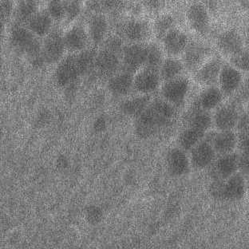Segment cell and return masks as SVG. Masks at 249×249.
Listing matches in <instances>:
<instances>
[{
    "label": "cell",
    "instance_id": "38",
    "mask_svg": "<svg viewBox=\"0 0 249 249\" xmlns=\"http://www.w3.org/2000/svg\"><path fill=\"white\" fill-rule=\"evenodd\" d=\"M12 2L11 1H2L1 2V16L3 20H6L12 11Z\"/></svg>",
    "mask_w": 249,
    "mask_h": 249
},
{
    "label": "cell",
    "instance_id": "39",
    "mask_svg": "<svg viewBox=\"0 0 249 249\" xmlns=\"http://www.w3.org/2000/svg\"><path fill=\"white\" fill-rule=\"evenodd\" d=\"M145 4L149 9L158 10L164 5V2H160V1H146Z\"/></svg>",
    "mask_w": 249,
    "mask_h": 249
},
{
    "label": "cell",
    "instance_id": "30",
    "mask_svg": "<svg viewBox=\"0 0 249 249\" xmlns=\"http://www.w3.org/2000/svg\"><path fill=\"white\" fill-rule=\"evenodd\" d=\"M205 132L195 129L193 127H187L186 129L182 131L179 136L178 142L180 145V149L183 150H191L195 145L205 138Z\"/></svg>",
    "mask_w": 249,
    "mask_h": 249
},
{
    "label": "cell",
    "instance_id": "22",
    "mask_svg": "<svg viewBox=\"0 0 249 249\" xmlns=\"http://www.w3.org/2000/svg\"><path fill=\"white\" fill-rule=\"evenodd\" d=\"M124 37L132 43H138L146 40L150 36V28L148 22L138 19L129 20L123 27Z\"/></svg>",
    "mask_w": 249,
    "mask_h": 249
},
{
    "label": "cell",
    "instance_id": "20",
    "mask_svg": "<svg viewBox=\"0 0 249 249\" xmlns=\"http://www.w3.org/2000/svg\"><path fill=\"white\" fill-rule=\"evenodd\" d=\"M222 66L221 59L217 57L207 61L196 71V80L200 84L214 87V85H216L219 80Z\"/></svg>",
    "mask_w": 249,
    "mask_h": 249
},
{
    "label": "cell",
    "instance_id": "7",
    "mask_svg": "<svg viewBox=\"0 0 249 249\" xmlns=\"http://www.w3.org/2000/svg\"><path fill=\"white\" fill-rule=\"evenodd\" d=\"M42 49L45 63L53 64L60 62L66 51L63 36L58 31H52L43 39Z\"/></svg>",
    "mask_w": 249,
    "mask_h": 249
},
{
    "label": "cell",
    "instance_id": "37",
    "mask_svg": "<svg viewBox=\"0 0 249 249\" xmlns=\"http://www.w3.org/2000/svg\"><path fill=\"white\" fill-rule=\"evenodd\" d=\"M231 62L232 63V67L239 71H249V51L245 50L242 53L231 57Z\"/></svg>",
    "mask_w": 249,
    "mask_h": 249
},
{
    "label": "cell",
    "instance_id": "28",
    "mask_svg": "<svg viewBox=\"0 0 249 249\" xmlns=\"http://www.w3.org/2000/svg\"><path fill=\"white\" fill-rule=\"evenodd\" d=\"M187 127H193L202 131H207L213 124V118L209 112L193 108L186 117Z\"/></svg>",
    "mask_w": 249,
    "mask_h": 249
},
{
    "label": "cell",
    "instance_id": "13",
    "mask_svg": "<svg viewBox=\"0 0 249 249\" xmlns=\"http://www.w3.org/2000/svg\"><path fill=\"white\" fill-rule=\"evenodd\" d=\"M238 110L233 105H224L218 108L213 118L216 129L220 131L232 130L238 123Z\"/></svg>",
    "mask_w": 249,
    "mask_h": 249
},
{
    "label": "cell",
    "instance_id": "33",
    "mask_svg": "<svg viewBox=\"0 0 249 249\" xmlns=\"http://www.w3.org/2000/svg\"><path fill=\"white\" fill-rule=\"evenodd\" d=\"M38 12V3L36 1H21L16 9V18L19 23L28 21Z\"/></svg>",
    "mask_w": 249,
    "mask_h": 249
},
{
    "label": "cell",
    "instance_id": "26",
    "mask_svg": "<svg viewBox=\"0 0 249 249\" xmlns=\"http://www.w3.org/2000/svg\"><path fill=\"white\" fill-rule=\"evenodd\" d=\"M108 31V22L105 16L97 15L90 18L88 25V36L89 40L94 44L104 42Z\"/></svg>",
    "mask_w": 249,
    "mask_h": 249
},
{
    "label": "cell",
    "instance_id": "23",
    "mask_svg": "<svg viewBox=\"0 0 249 249\" xmlns=\"http://www.w3.org/2000/svg\"><path fill=\"white\" fill-rule=\"evenodd\" d=\"M109 92L116 97H124L134 88V74L123 72L112 76L108 82Z\"/></svg>",
    "mask_w": 249,
    "mask_h": 249
},
{
    "label": "cell",
    "instance_id": "27",
    "mask_svg": "<svg viewBox=\"0 0 249 249\" xmlns=\"http://www.w3.org/2000/svg\"><path fill=\"white\" fill-rule=\"evenodd\" d=\"M150 103L149 95L142 94L124 101L121 105V109L125 115L137 118L146 109Z\"/></svg>",
    "mask_w": 249,
    "mask_h": 249
},
{
    "label": "cell",
    "instance_id": "15",
    "mask_svg": "<svg viewBox=\"0 0 249 249\" xmlns=\"http://www.w3.org/2000/svg\"><path fill=\"white\" fill-rule=\"evenodd\" d=\"M216 155L211 143L208 140H202L191 149V164L197 169H206L211 166Z\"/></svg>",
    "mask_w": 249,
    "mask_h": 249
},
{
    "label": "cell",
    "instance_id": "35",
    "mask_svg": "<svg viewBox=\"0 0 249 249\" xmlns=\"http://www.w3.org/2000/svg\"><path fill=\"white\" fill-rule=\"evenodd\" d=\"M47 12L53 21H62L66 18L64 2L58 0L51 1L47 5Z\"/></svg>",
    "mask_w": 249,
    "mask_h": 249
},
{
    "label": "cell",
    "instance_id": "9",
    "mask_svg": "<svg viewBox=\"0 0 249 249\" xmlns=\"http://www.w3.org/2000/svg\"><path fill=\"white\" fill-rule=\"evenodd\" d=\"M159 71L143 67L134 75V88L141 94L154 93L160 86Z\"/></svg>",
    "mask_w": 249,
    "mask_h": 249
},
{
    "label": "cell",
    "instance_id": "25",
    "mask_svg": "<svg viewBox=\"0 0 249 249\" xmlns=\"http://www.w3.org/2000/svg\"><path fill=\"white\" fill-rule=\"evenodd\" d=\"M53 21L47 11H38L27 22V28L38 37H46L52 32Z\"/></svg>",
    "mask_w": 249,
    "mask_h": 249
},
{
    "label": "cell",
    "instance_id": "36",
    "mask_svg": "<svg viewBox=\"0 0 249 249\" xmlns=\"http://www.w3.org/2000/svg\"><path fill=\"white\" fill-rule=\"evenodd\" d=\"M65 11H66V20L72 22L80 14L81 4L78 1H64Z\"/></svg>",
    "mask_w": 249,
    "mask_h": 249
},
{
    "label": "cell",
    "instance_id": "5",
    "mask_svg": "<svg viewBox=\"0 0 249 249\" xmlns=\"http://www.w3.org/2000/svg\"><path fill=\"white\" fill-rule=\"evenodd\" d=\"M211 53V47L204 42L196 41L189 42L182 53L183 64L191 71H197L207 62Z\"/></svg>",
    "mask_w": 249,
    "mask_h": 249
},
{
    "label": "cell",
    "instance_id": "19",
    "mask_svg": "<svg viewBox=\"0 0 249 249\" xmlns=\"http://www.w3.org/2000/svg\"><path fill=\"white\" fill-rule=\"evenodd\" d=\"M208 141L211 143L216 154L220 156L233 153L234 149L238 144V138L232 130L216 133L213 134Z\"/></svg>",
    "mask_w": 249,
    "mask_h": 249
},
{
    "label": "cell",
    "instance_id": "12",
    "mask_svg": "<svg viewBox=\"0 0 249 249\" xmlns=\"http://www.w3.org/2000/svg\"><path fill=\"white\" fill-rule=\"evenodd\" d=\"M80 72L78 70L75 55L67 56L59 62L55 71L56 82L60 87H67L74 83Z\"/></svg>",
    "mask_w": 249,
    "mask_h": 249
},
{
    "label": "cell",
    "instance_id": "4",
    "mask_svg": "<svg viewBox=\"0 0 249 249\" xmlns=\"http://www.w3.org/2000/svg\"><path fill=\"white\" fill-rule=\"evenodd\" d=\"M189 89V79L180 76L173 80L165 82L160 89V95L163 100L173 107H180L185 103Z\"/></svg>",
    "mask_w": 249,
    "mask_h": 249
},
{
    "label": "cell",
    "instance_id": "3",
    "mask_svg": "<svg viewBox=\"0 0 249 249\" xmlns=\"http://www.w3.org/2000/svg\"><path fill=\"white\" fill-rule=\"evenodd\" d=\"M246 191L245 177L236 173L226 180H214L210 186L212 196L220 200L236 201L242 199Z\"/></svg>",
    "mask_w": 249,
    "mask_h": 249
},
{
    "label": "cell",
    "instance_id": "14",
    "mask_svg": "<svg viewBox=\"0 0 249 249\" xmlns=\"http://www.w3.org/2000/svg\"><path fill=\"white\" fill-rule=\"evenodd\" d=\"M65 47L70 52H82L86 51L89 38L87 31L81 25H74L63 36Z\"/></svg>",
    "mask_w": 249,
    "mask_h": 249
},
{
    "label": "cell",
    "instance_id": "8",
    "mask_svg": "<svg viewBox=\"0 0 249 249\" xmlns=\"http://www.w3.org/2000/svg\"><path fill=\"white\" fill-rule=\"evenodd\" d=\"M211 165V176L214 180H226L240 169V155L235 153L221 155Z\"/></svg>",
    "mask_w": 249,
    "mask_h": 249
},
{
    "label": "cell",
    "instance_id": "24",
    "mask_svg": "<svg viewBox=\"0 0 249 249\" xmlns=\"http://www.w3.org/2000/svg\"><path fill=\"white\" fill-rule=\"evenodd\" d=\"M223 95L222 92L217 87H208L198 95L194 108L209 112L221 103Z\"/></svg>",
    "mask_w": 249,
    "mask_h": 249
},
{
    "label": "cell",
    "instance_id": "29",
    "mask_svg": "<svg viewBox=\"0 0 249 249\" xmlns=\"http://www.w3.org/2000/svg\"><path fill=\"white\" fill-rule=\"evenodd\" d=\"M185 66L181 61L178 60L175 58H166L163 61L162 64L159 69L160 78L167 82L173 80L174 78L180 77L184 71Z\"/></svg>",
    "mask_w": 249,
    "mask_h": 249
},
{
    "label": "cell",
    "instance_id": "16",
    "mask_svg": "<svg viewBox=\"0 0 249 249\" xmlns=\"http://www.w3.org/2000/svg\"><path fill=\"white\" fill-rule=\"evenodd\" d=\"M217 46L220 52L226 55L231 56V58L245 51L242 37L234 30L220 34L217 38Z\"/></svg>",
    "mask_w": 249,
    "mask_h": 249
},
{
    "label": "cell",
    "instance_id": "10",
    "mask_svg": "<svg viewBox=\"0 0 249 249\" xmlns=\"http://www.w3.org/2000/svg\"><path fill=\"white\" fill-rule=\"evenodd\" d=\"M95 67L102 74L111 78L122 67V53L102 47L96 54Z\"/></svg>",
    "mask_w": 249,
    "mask_h": 249
},
{
    "label": "cell",
    "instance_id": "31",
    "mask_svg": "<svg viewBox=\"0 0 249 249\" xmlns=\"http://www.w3.org/2000/svg\"><path fill=\"white\" fill-rule=\"evenodd\" d=\"M96 54L97 53H95V52L89 50H86L76 54V61L80 72V75H86L87 73L93 71L96 67Z\"/></svg>",
    "mask_w": 249,
    "mask_h": 249
},
{
    "label": "cell",
    "instance_id": "2",
    "mask_svg": "<svg viewBox=\"0 0 249 249\" xmlns=\"http://www.w3.org/2000/svg\"><path fill=\"white\" fill-rule=\"evenodd\" d=\"M42 43L38 36L27 27L16 24L10 33V44L16 53L23 54L34 67H40L44 64Z\"/></svg>",
    "mask_w": 249,
    "mask_h": 249
},
{
    "label": "cell",
    "instance_id": "1",
    "mask_svg": "<svg viewBox=\"0 0 249 249\" xmlns=\"http://www.w3.org/2000/svg\"><path fill=\"white\" fill-rule=\"evenodd\" d=\"M175 115L176 109L172 105L163 99L153 101L136 118V134L140 138H150L171 124Z\"/></svg>",
    "mask_w": 249,
    "mask_h": 249
},
{
    "label": "cell",
    "instance_id": "34",
    "mask_svg": "<svg viewBox=\"0 0 249 249\" xmlns=\"http://www.w3.org/2000/svg\"><path fill=\"white\" fill-rule=\"evenodd\" d=\"M174 23L175 21L174 17L169 15H164L158 17L154 24V31L156 36L162 39L163 37L169 31L174 29Z\"/></svg>",
    "mask_w": 249,
    "mask_h": 249
},
{
    "label": "cell",
    "instance_id": "6",
    "mask_svg": "<svg viewBox=\"0 0 249 249\" xmlns=\"http://www.w3.org/2000/svg\"><path fill=\"white\" fill-rule=\"evenodd\" d=\"M145 46L141 43H132L124 47L122 54V67L123 71L132 74L137 73L139 70L145 67Z\"/></svg>",
    "mask_w": 249,
    "mask_h": 249
},
{
    "label": "cell",
    "instance_id": "17",
    "mask_svg": "<svg viewBox=\"0 0 249 249\" xmlns=\"http://www.w3.org/2000/svg\"><path fill=\"white\" fill-rule=\"evenodd\" d=\"M167 169L172 176H184L189 171L190 161L185 150L180 148L170 149L166 156Z\"/></svg>",
    "mask_w": 249,
    "mask_h": 249
},
{
    "label": "cell",
    "instance_id": "18",
    "mask_svg": "<svg viewBox=\"0 0 249 249\" xmlns=\"http://www.w3.org/2000/svg\"><path fill=\"white\" fill-rule=\"evenodd\" d=\"M163 47L167 54L172 58L182 54L189 39L186 34L178 29H172L162 38Z\"/></svg>",
    "mask_w": 249,
    "mask_h": 249
},
{
    "label": "cell",
    "instance_id": "21",
    "mask_svg": "<svg viewBox=\"0 0 249 249\" xmlns=\"http://www.w3.org/2000/svg\"><path fill=\"white\" fill-rule=\"evenodd\" d=\"M187 18L193 29L200 34H206L209 29V16L204 5L194 3L187 10Z\"/></svg>",
    "mask_w": 249,
    "mask_h": 249
},
{
    "label": "cell",
    "instance_id": "32",
    "mask_svg": "<svg viewBox=\"0 0 249 249\" xmlns=\"http://www.w3.org/2000/svg\"><path fill=\"white\" fill-rule=\"evenodd\" d=\"M146 48V58H145V67L150 69L159 71L163 62L162 51L155 43L145 46Z\"/></svg>",
    "mask_w": 249,
    "mask_h": 249
},
{
    "label": "cell",
    "instance_id": "11",
    "mask_svg": "<svg viewBox=\"0 0 249 249\" xmlns=\"http://www.w3.org/2000/svg\"><path fill=\"white\" fill-rule=\"evenodd\" d=\"M220 91L225 95H232L240 89L243 83V74L231 65H223L219 80Z\"/></svg>",
    "mask_w": 249,
    "mask_h": 249
}]
</instances>
